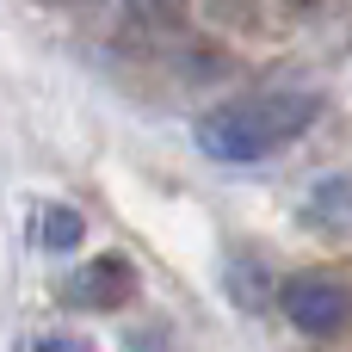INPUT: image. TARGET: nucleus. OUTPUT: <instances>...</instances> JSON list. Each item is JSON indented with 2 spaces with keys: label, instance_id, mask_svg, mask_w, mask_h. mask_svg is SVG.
<instances>
[{
  "label": "nucleus",
  "instance_id": "1",
  "mask_svg": "<svg viewBox=\"0 0 352 352\" xmlns=\"http://www.w3.org/2000/svg\"><path fill=\"white\" fill-rule=\"evenodd\" d=\"M316 111H322V99L297 93V87L248 93V99H229V105L198 118V148L210 161H266V155L291 148L316 124Z\"/></svg>",
  "mask_w": 352,
  "mask_h": 352
},
{
  "label": "nucleus",
  "instance_id": "2",
  "mask_svg": "<svg viewBox=\"0 0 352 352\" xmlns=\"http://www.w3.org/2000/svg\"><path fill=\"white\" fill-rule=\"evenodd\" d=\"M285 316H291L303 334L328 340V334H340L352 322V291L340 278H328V272H303V278L285 285Z\"/></svg>",
  "mask_w": 352,
  "mask_h": 352
},
{
  "label": "nucleus",
  "instance_id": "3",
  "mask_svg": "<svg viewBox=\"0 0 352 352\" xmlns=\"http://www.w3.org/2000/svg\"><path fill=\"white\" fill-rule=\"evenodd\" d=\"M130 291H136V272H130V260H118V254L80 266V278L68 285V297H74L80 309H118Z\"/></svg>",
  "mask_w": 352,
  "mask_h": 352
},
{
  "label": "nucleus",
  "instance_id": "4",
  "mask_svg": "<svg viewBox=\"0 0 352 352\" xmlns=\"http://www.w3.org/2000/svg\"><path fill=\"white\" fill-rule=\"evenodd\" d=\"M80 229H87V217L68 210V204H37V210H31V235H37V248H50V254L80 248Z\"/></svg>",
  "mask_w": 352,
  "mask_h": 352
},
{
  "label": "nucleus",
  "instance_id": "5",
  "mask_svg": "<svg viewBox=\"0 0 352 352\" xmlns=\"http://www.w3.org/2000/svg\"><path fill=\"white\" fill-rule=\"evenodd\" d=\"M186 19V0H124V25L136 31H173Z\"/></svg>",
  "mask_w": 352,
  "mask_h": 352
},
{
  "label": "nucleus",
  "instance_id": "6",
  "mask_svg": "<svg viewBox=\"0 0 352 352\" xmlns=\"http://www.w3.org/2000/svg\"><path fill=\"white\" fill-rule=\"evenodd\" d=\"M37 352H93L87 340H37Z\"/></svg>",
  "mask_w": 352,
  "mask_h": 352
},
{
  "label": "nucleus",
  "instance_id": "7",
  "mask_svg": "<svg viewBox=\"0 0 352 352\" xmlns=\"http://www.w3.org/2000/svg\"><path fill=\"white\" fill-rule=\"evenodd\" d=\"M130 352H167V340H161V334H136V340H130Z\"/></svg>",
  "mask_w": 352,
  "mask_h": 352
},
{
  "label": "nucleus",
  "instance_id": "8",
  "mask_svg": "<svg viewBox=\"0 0 352 352\" xmlns=\"http://www.w3.org/2000/svg\"><path fill=\"white\" fill-rule=\"evenodd\" d=\"M56 6H93V0H56Z\"/></svg>",
  "mask_w": 352,
  "mask_h": 352
}]
</instances>
